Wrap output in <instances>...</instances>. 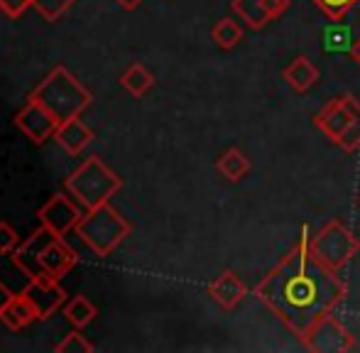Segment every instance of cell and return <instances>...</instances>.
I'll return each mask as SVG.
<instances>
[{"mask_svg":"<svg viewBox=\"0 0 360 353\" xmlns=\"http://www.w3.org/2000/svg\"><path fill=\"white\" fill-rule=\"evenodd\" d=\"M336 145L343 150V153H348V155L356 153V150L360 148V113L351 120V125L343 130V135L338 138Z\"/></svg>","mask_w":360,"mask_h":353,"instance_id":"cell-25","label":"cell"},{"mask_svg":"<svg viewBox=\"0 0 360 353\" xmlns=\"http://www.w3.org/2000/svg\"><path fill=\"white\" fill-rule=\"evenodd\" d=\"M120 84H123V89L128 91V94H133L135 98H140V96H145L147 91L152 89V84H155V77L147 72L143 64L135 62V64H130V67L123 72V77H120Z\"/></svg>","mask_w":360,"mask_h":353,"instance_id":"cell-19","label":"cell"},{"mask_svg":"<svg viewBox=\"0 0 360 353\" xmlns=\"http://www.w3.org/2000/svg\"><path fill=\"white\" fill-rule=\"evenodd\" d=\"M22 295L27 297V300L32 302L34 309H37L39 321L49 319V316L67 302V292L62 290L59 280L52 275H47V272H39L37 277H32V280L25 285Z\"/></svg>","mask_w":360,"mask_h":353,"instance_id":"cell-8","label":"cell"},{"mask_svg":"<svg viewBox=\"0 0 360 353\" xmlns=\"http://www.w3.org/2000/svg\"><path fill=\"white\" fill-rule=\"evenodd\" d=\"M282 79L289 84V89L292 91H297V94H307V91L311 89L319 79H321V72H319V67L311 62V59L302 54V57H294L292 62L282 69Z\"/></svg>","mask_w":360,"mask_h":353,"instance_id":"cell-15","label":"cell"},{"mask_svg":"<svg viewBox=\"0 0 360 353\" xmlns=\"http://www.w3.org/2000/svg\"><path fill=\"white\" fill-rule=\"evenodd\" d=\"M54 138H57V143L62 145L67 153L79 155L81 150L94 140V133H91V130L79 120V115H76V118H69V120H64V123H59Z\"/></svg>","mask_w":360,"mask_h":353,"instance_id":"cell-16","label":"cell"},{"mask_svg":"<svg viewBox=\"0 0 360 353\" xmlns=\"http://www.w3.org/2000/svg\"><path fill=\"white\" fill-rule=\"evenodd\" d=\"M123 186V179L103 165V160L89 158L81 162V167L64 181V189L79 201L84 209H96L101 204H108V199Z\"/></svg>","mask_w":360,"mask_h":353,"instance_id":"cell-4","label":"cell"},{"mask_svg":"<svg viewBox=\"0 0 360 353\" xmlns=\"http://www.w3.org/2000/svg\"><path fill=\"white\" fill-rule=\"evenodd\" d=\"M32 98H37L39 103H44L59 123L69 118H76L84 108H89L91 94L79 84V79H74L64 67H54L52 72L44 77V82L34 89Z\"/></svg>","mask_w":360,"mask_h":353,"instance_id":"cell-3","label":"cell"},{"mask_svg":"<svg viewBox=\"0 0 360 353\" xmlns=\"http://www.w3.org/2000/svg\"><path fill=\"white\" fill-rule=\"evenodd\" d=\"M311 250L319 255L321 263L341 272L358 255L360 240L348 226H343L338 219H331L321 226V231L311 236Z\"/></svg>","mask_w":360,"mask_h":353,"instance_id":"cell-5","label":"cell"},{"mask_svg":"<svg viewBox=\"0 0 360 353\" xmlns=\"http://www.w3.org/2000/svg\"><path fill=\"white\" fill-rule=\"evenodd\" d=\"M289 0H233L231 10L240 18V23H245L250 30H262L265 25H270L272 20H277L280 15H285L289 10Z\"/></svg>","mask_w":360,"mask_h":353,"instance_id":"cell-11","label":"cell"},{"mask_svg":"<svg viewBox=\"0 0 360 353\" xmlns=\"http://www.w3.org/2000/svg\"><path fill=\"white\" fill-rule=\"evenodd\" d=\"M255 297L299 341L346 300L348 287L311 250V233L304 226L297 245L255 285Z\"/></svg>","mask_w":360,"mask_h":353,"instance_id":"cell-1","label":"cell"},{"mask_svg":"<svg viewBox=\"0 0 360 353\" xmlns=\"http://www.w3.org/2000/svg\"><path fill=\"white\" fill-rule=\"evenodd\" d=\"M13 292L8 290V287L3 285V282H0V316H3V312H5V307L10 304V302H13Z\"/></svg>","mask_w":360,"mask_h":353,"instance_id":"cell-29","label":"cell"},{"mask_svg":"<svg viewBox=\"0 0 360 353\" xmlns=\"http://www.w3.org/2000/svg\"><path fill=\"white\" fill-rule=\"evenodd\" d=\"M57 238V236L52 233V231L47 229V226H42V229H37L32 236H30L25 243H20L18 248L13 250V263L20 267V270L25 272V275L32 280V277H37L39 272H42V265H39V258H42L44 248H47L52 240Z\"/></svg>","mask_w":360,"mask_h":353,"instance_id":"cell-12","label":"cell"},{"mask_svg":"<svg viewBox=\"0 0 360 353\" xmlns=\"http://www.w3.org/2000/svg\"><path fill=\"white\" fill-rule=\"evenodd\" d=\"M323 47H326V52H351V39H348V30L346 27H338V25H333L331 30H326V34H323Z\"/></svg>","mask_w":360,"mask_h":353,"instance_id":"cell-24","label":"cell"},{"mask_svg":"<svg viewBox=\"0 0 360 353\" xmlns=\"http://www.w3.org/2000/svg\"><path fill=\"white\" fill-rule=\"evenodd\" d=\"M216 169H218V174H221L223 179L240 181L243 176L250 174L252 162H250V158H248V155L243 153L240 148H228L226 153H223L221 158L216 160Z\"/></svg>","mask_w":360,"mask_h":353,"instance_id":"cell-18","label":"cell"},{"mask_svg":"<svg viewBox=\"0 0 360 353\" xmlns=\"http://www.w3.org/2000/svg\"><path fill=\"white\" fill-rule=\"evenodd\" d=\"M209 295L221 309L231 312L245 300L248 287L233 270H223L214 282H209Z\"/></svg>","mask_w":360,"mask_h":353,"instance_id":"cell-13","label":"cell"},{"mask_svg":"<svg viewBox=\"0 0 360 353\" xmlns=\"http://www.w3.org/2000/svg\"><path fill=\"white\" fill-rule=\"evenodd\" d=\"M0 321H3L8 329L20 331V329H25L27 324H32V321H39V314H37V309L32 307V302H30L27 297L20 292V295H15L13 302L5 307Z\"/></svg>","mask_w":360,"mask_h":353,"instance_id":"cell-17","label":"cell"},{"mask_svg":"<svg viewBox=\"0 0 360 353\" xmlns=\"http://www.w3.org/2000/svg\"><path fill=\"white\" fill-rule=\"evenodd\" d=\"M302 344L314 353H343L356 349V339L333 314L323 316L311 331L302 339Z\"/></svg>","mask_w":360,"mask_h":353,"instance_id":"cell-6","label":"cell"},{"mask_svg":"<svg viewBox=\"0 0 360 353\" xmlns=\"http://www.w3.org/2000/svg\"><path fill=\"white\" fill-rule=\"evenodd\" d=\"M79 263V255H76L74 248H69L64 243V238H54L52 243L44 248L42 258H39V265H42V272L52 277H64L72 267Z\"/></svg>","mask_w":360,"mask_h":353,"instance_id":"cell-14","label":"cell"},{"mask_svg":"<svg viewBox=\"0 0 360 353\" xmlns=\"http://www.w3.org/2000/svg\"><path fill=\"white\" fill-rule=\"evenodd\" d=\"M30 5H32V0H0V10H3L8 18H20Z\"/></svg>","mask_w":360,"mask_h":353,"instance_id":"cell-28","label":"cell"},{"mask_svg":"<svg viewBox=\"0 0 360 353\" xmlns=\"http://www.w3.org/2000/svg\"><path fill=\"white\" fill-rule=\"evenodd\" d=\"M130 231H133V226L110 204H101L96 209H89V214L81 216L79 226H76V236L101 258L113 253L128 238Z\"/></svg>","mask_w":360,"mask_h":353,"instance_id":"cell-2","label":"cell"},{"mask_svg":"<svg viewBox=\"0 0 360 353\" xmlns=\"http://www.w3.org/2000/svg\"><path fill=\"white\" fill-rule=\"evenodd\" d=\"M54 351L57 353H91L94 351V344H89L79 331H72V334L64 336V341Z\"/></svg>","mask_w":360,"mask_h":353,"instance_id":"cell-26","label":"cell"},{"mask_svg":"<svg viewBox=\"0 0 360 353\" xmlns=\"http://www.w3.org/2000/svg\"><path fill=\"white\" fill-rule=\"evenodd\" d=\"M311 3L316 5V8L321 10L328 20H333V23H341V20L346 18L353 8H356L360 0H311Z\"/></svg>","mask_w":360,"mask_h":353,"instance_id":"cell-22","label":"cell"},{"mask_svg":"<svg viewBox=\"0 0 360 353\" xmlns=\"http://www.w3.org/2000/svg\"><path fill=\"white\" fill-rule=\"evenodd\" d=\"M20 245V236L8 221H0V253H13Z\"/></svg>","mask_w":360,"mask_h":353,"instance_id":"cell-27","label":"cell"},{"mask_svg":"<svg viewBox=\"0 0 360 353\" xmlns=\"http://www.w3.org/2000/svg\"><path fill=\"white\" fill-rule=\"evenodd\" d=\"M39 221L42 226H47L57 238H64L69 231H74L81 221V211L74 206L72 199H67L64 194H54L47 204L39 209Z\"/></svg>","mask_w":360,"mask_h":353,"instance_id":"cell-10","label":"cell"},{"mask_svg":"<svg viewBox=\"0 0 360 353\" xmlns=\"http://www.w3.org/2000/svg\"><path fill=\"white\" fill-rule=\"evenodd\" d=\"M96 314H98V309H96L94 304H91L86 297H74L72 302H69L67 307H64V316H67L69 321L76 326V329H84V326H89L91 321L96 319Z\"/></svg>","mask_w":360,"mask_h":353,"instance_id":"cell-21","label":"cell"},{"mask_svg":"<svg viewBox=\"0 0 360 353\" xmlns=\"http://www.w3.org/2000/svg\"><path fill=\"white\" fill-rule=\"evenodd\" d=\"M360 113V103L356 96L343 94L331 98L323 105L321 113L314 115V128L321 130L331 143H338V138L343 135V130L351 125V120Z\"/></svg>","mask_w":360,"mask_h":353,"instance_id":"cell-7","label":"cell"},{"mask_svg":"<svg viewBox=\"0 0 360 353\" xmlns=\"http://www.w3.org/2000/svg\"><path fill=\"white\" fill-rule=\"evenodd\" d=\"M115 3H118L120 8H125V10H135L140 3H143V0H115Z\"/></svg>","mask_w":360,"mask_h":353,"instance_id":"cell-31","label":"cell"},{"mask_svg":"<svg viewBox=\"0 0 360 353\" xmlns=\"http://www.w3.org/2000/svg\"><path fill=\"white\" fill-rule=\"evenodd\" d=\"M74 3H79V0H32L34 10H37L47 23H57Z\"/></svg>","mask_w":360,"mask_h":353,"instance_id":"cell-23","label":"cell"},{"mask_svg":"<svg viewBox=\"0 0 360 353\" xmlns=\"http://www.w3.org/2000/svg\"><path fill=\"white\" fill-rule=\"evenodd\" d=\"M15 125H18V128L22 130L32 143L42 145L44 140H49L54 133H57L59 120H57V115L47 108V105L39 103L37 98L30 96L27 105H25V108L18 113V118H15Z\"/></svg>","mask_w":360,"mask_h":353,"instance_id":"cell-9","label":"cell"},{"mask_svg":"<svg viewBox=\"0 0 360 353\" xmlns=\"http://www.w3.org/2000/svg\"><path fill=\"white\" fill-rule=\"evenodd\" d=\"M211 37H214L216 47L221 49H236L243 42V27L233 18H221L211 30Z\"/></svg>","mask_w":360,"mask_h":353,"instance_id":"cell-20","label":"cell"},{"mask_svg":"<svg viewBox=\"0 0 360 353\" xmlns=\"http://www.w3.org/2000/svg\"><path fill=\"white\" fill-rule=\"evenodd\" d=\"M348 54H351V59H353V62H356L358 67H360V37L356 39V42L351 44V52H348Z\"/></svg>","mask_w":360,"mask_h":353,"instance_id":"cell-30","label":"cell"}]
</instances>
